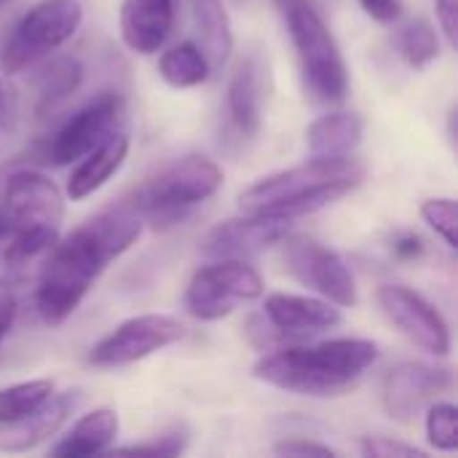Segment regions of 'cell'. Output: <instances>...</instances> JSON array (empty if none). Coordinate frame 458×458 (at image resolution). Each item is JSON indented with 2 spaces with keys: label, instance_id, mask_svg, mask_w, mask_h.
Returning a JSON list of instances; mask_svg holds the SVG:
<instances>
[{
  "label": "cell",
  "instance_id": "cell-1",
  "mask_svg": "<svg viewBox=\"0 0 458 458\" xmlns=\"http://www.w3.org/2000/svg\"><path fill=\"white\" fill-rule=\"evenodd\" d=\"M142 233V217L123 201L102 209L99 215L81 223L67 236L48 247L35 282V311L56 327L67 322L86 301L97 279L118 260Z\"/></svg>",
  "mask_w": 458,
  "mask_h": 458
},
{
  "label": "cell",
  "instance_id": "cell-2",
  "mask_svg": "<svg viewBox=\"0 0 458 458\" xmlns=\"http://www.w3.org/2000/svg\"><path fill=\"white\" fill-rule=\"evenodd\" d=\"M378 360V346L365 338H335L314 346H279L266 352L252 376L274 389L301 397H335L352 389Z\"/></svg>",
  "mask_w": 458,
  "mask_h": 458
},
{
  "label": "cell",
  "instance_id": "cell-3",
  "mask_svg": "<svg viewBox=\"0 0 458 458\" xmlns=\"http://www.w3.org/2000/svg\"><path fill=\"white\" fill-rule=\"evenodd\" d=\"M365 180V166L352 158H309L298 166L260 177L239 196L242 212L298 220L349 196Z\"/></svg>",
  "mask_w": 458,
  "mask_h": 458
},
{
  "label": "cell",
  "instance_id": "cell-4",
  "mask_svg": "<svg viewBox=\"0 0 458 458\" xmlns=\"http://www.w3.org/2000/svg\"><path fill=\"white\" fill-rule=\"evenodd\" d=\"M0 209L11 228V239L0 255L8 266H21L48 252V247L59 239L64 193L46 174L21 169L5 180Z\"/></svg>",
  "mask_w": 458,
  "mask_h": 458
},
{
  "label": "cell",
  "instance_id": "cell-5",
  "mask_svg": "<svg viewBox=\"0 0 458 458\" xmlns=\"http://www.w3.org/2000/svg\"><path fill=\"white\" fill-rule=\"evenodd\" d=\"M295 46L306 91L322 105H341L349 94V70L341 46L314 0H274Z\"/></svg>",
  "mask_w": 458,
  "mask_h": 458
},
{
  "label": "cell",
  "instance_id": "cell-6",
  "mask_svg": "<svg viewBox=\"0 0 458 458\" xmlns=\"http://www.w3.org/2000/svg\"><path fill=\"white\" fill-rule=\"evenodd\" d=\"M223 188V169L204 156H185L142 185L134 201H126L153 228H166L191 207L204 204Z\"/></svg>",
  "mask_w": 458,
  "mask_h": 458
},
{
  "label": "cell",
  "instance_id": "cell-7",
  "mask_svg": "<svg viewBox=\"0 0 458 458\" xmlns=\"http://www.w3.org/2000/svg\"><path fill=\"white\" fill-rule=\"evenodd\" d=\"M83 21L81 0H40L11 30L0 48V70L16 75L64 46Z\"/></svg>",
  "mask_w": 458,
  "mask_h": 458
},
{
  "label": "cell",
  "instance_id": "cell-8",
  "mask_svg": "<svg viewBox=\"0 0 458 458\" xmlns=\"http://www.w3.org/2000/svg\"><path fill=\"white\" fill-rule=\"evenodd\" d=\"M266 284L255 266L247 260L225 258L199 268L185 287V311L199 322H217L233 314L242 303L263 298Z\"/></svg>",
  "mask_w": 458,
  "mask_h": 458
},
{
  "label": "cell",
  "instance_id": "cell-9",
  "mask_svg": "<svg viewBox=\"0 0 458 458\" xmlns=\"http://www.w3.org/2000/svg\"><path fill=\"white\" fill-rule=\"evenodd\" d=\"M284 266L295 282L317 293L319 298L335 303L338 309L357 306V282L346 260L309 236H287L284 242Z\"/></svg>",
  "mask_w": 458,
  "mask_h": 458
},
{
  "label": "cell",
  "instance_id": "cell-10",
  "mask_svg": "<svg viewBox=\"0 0 458 458\" xmlns=\"http://www.w3.org/2000/svg\"><path fill=\"white\" fill-rule=\"evenodd\" d=\"M126 102L115 91H105L78 113H72L46 142L43 158L54 166H67L81 161L86 153L99 148L107 137L115 134L118 123L123 121Z\"/></svg>",
  "mask_w": 458,
  "mask_h": 458
},
{
  "label": "cell",
  "instance_id": "cell-11",
  "mask_svg": "<svg viewBox=\"0 0 458 458\" xmlns=\"http://www.w3.org/2000/svg\"><path fill=\"white\" fill-rule=\"evenodd\" d=\"M185 335L180 319L169 314H140L110 330L89 354L94 368H123L174 346Z\"/></svg>",
  "mask_w": 458,
  "mask_h": 458
},
{
  "label": "cell",
  "instance_id": "cell-12",
  "mask_svg": "<svg viewBox=\"0 0 458 458\" xmlns=\"http://www.w3.org/2000/svg\"><path fill=\"white\" fill-rule=\"evenodd\" d=\"M378 309L384 317L421 352L432 357H448L451 354V327L445 317L416 290L405 284H381L376 293Z\"/></svg>",
  "mask_w": 458,
  "mask_h": 458
},
{
  "label": "cell",
  "instance_id": "cell-13",
  "mask_svg": "<svg viewBox=\"0 0 458 458\" xmlns=\"http://www.w3.org/2000/svg\"><path fill=\"white\" fill-rule=\"evenodd\" d=\"M293 225H295V220H290V217L242 212V217L217 223L201 239V252L215 260H225V258L247 260V258L260 255L268 247L284 242L293 233Z\"/></svg>",
  "mask_w": 458,
  "mask_h": 458
},
{
  "label": "cell",
  "instance_id": "cell-14",
  "mask_svg": "<svg viewBox=\"0 0 458 458\" xmlns=\"http://www.w3.org/2000/svg\"><path fill=\"white\" fill-rule=\"evenodd\" d=\"M451 384H454V376L445 368L424 365V362H405L386 373L384 386H381V400L392 419L411 424L421 413V408L429 400L448 392Z\"/></svg>",
  "mask_w": 458,
  "mask_h": 458
},
{
  "label": "cell",
  "instance_id": "cell-15",
  "mask_svg": "<svg viewBox=\"0 0 458 458\" xmlns=\"http://www.w3.org/2000/svg\"><path fill=\"white\" fill-rule=\"evenodd\" d=\"M263 317L274 325V330L284 341L309 338L325 330H333L344 322V314L335 303L325 298L293 295V293H271L263 301Z\"/></svg>",
  "mask_w": 458,
  "mask_h": 458
},
{
  "label": "cell",
  "instance_id": "cell-16",
  "mask_svg": "<svg viewBox=\"0 0 458 458\" xmlns=\"http://www.w3.org/2000/svg\"><path fill=\"white\" fill-rule=\"evenodd\" d=\"M174 27V0H123L118 13L121 40L140 56H153L164 48Z\"/></svg>",
  "mask_w": 458,
  "mask_h": 458
},
{
  "label": "cell",
  "instance_id": "cell-17",
  "mask_svg": "<svg viewBox=\"0 0 458 458\" xmlns=\"http://www.w3.org/2000/svg\"><path fill=\"white\" fill-rule=\"evenodd\" d=\"M75 403H78L75 392L51 394L35 413H30L13 424H3L0 427V451L3 454H24L30 448H38L40 443H46L48 437H54L62 429V424L72 413Z\"/></svg>",
  "mask_w": 458,
  "mask_h": 458
},
{
  "label": "cell",
  "instance_id": "cell-18",
  "mask_svg": "<svg viewBox=\"0 0 458 458\" xmlns=\"http://www.w3.org/2000/svg\"><path fill=\"white\" fill-rule=\"evenodd\" d=\"M129 148H131L129 137L123 131H115L99 148H94L81 161H75V169L67 177V188H64L67 199L70 201H86L99 188H105L113 180V174H118V169L126 164Z\"/></svg>",
  "mask_w": 458,
  "mask_h": 458
},
{
  "label": "cell",
  "instance_id": "cell-19",
  "mask_svg": "<svg viewBox=\"0 0 458 458\" xmlns=\"http://www.w3.org/2000/svg\"><path fill=\"white\" fill-rule=\"evenodd\" d=\"M225 107L231 123L244 134L255 137L263 123V67L258 56H247L236 64L225 91Z\"/></svg>",
  "mask_w": 458,
  "mask_h": 458
},
{
  "label": "cell",
  "instance_id": "cell-20",
  "mask_svg": "<svg viewBox=\"0 0 458 458\" xmlns=\"http://www.w3.org/2000/svg\"><path fill=\"white\" fill-rule=\"evenodd\" d=\"M118 413L113 408H94L91 413L81 416L64 437L51 448V456H94L105 454L118 440Z\"/></svg>",
  "mask_w": 458,
  "mask_h": 458
},
{
  "label": "cell",
  "instance_id": "cell-21",
  "mask_svg": "<svg viewBox=\"0 0 458 458\" xmlns=\"http://www.w3.org/2000/svg\"><path fill=\"white\" fill-rule=\"evenodd\" d=\"M365 134V123L357 113H327L306 129V145L314 158L352 156Z\"/></svg>",
  "mask_w": 458,
  "mask_h": 458
},
{
  "label": "cell",
  "instance_id": "cell-22",
  "mask_svg": "<svg viewBox=\"0 0 458 458\" xmlns=\"http://www.w3.org/2000/svg\"><path fill=\"white\" fill-rule=\"evenodd\" d=\"M193 27L199 32V48L204 51L212 70H220L233 51L231 16L223 0H188Z\"/></svg>",
  "mask_w": 458,
  "mask_h": 458
},
{
  "label": "cell",
  "instance_id": "cell-23",
  "mask_svg": "<svg viewBox=\"0 0 458 458\" xmlns=\"http://www.w3.org/2000/svg\"><path fill=\"white\" fill-rule=\"evenodd\" d=\"M212 67L196 40H182L166 48L158 59V75L172 89H193L209 78Z\"/></svg>",
  "mask_w": 458,
  "mask_h": 458
},
{
  "label": "cell",
  "instance_id": "cell-24",
  "mask_svg": "<svg viewBox=\"0 0 458 458\" xmlns=\"http://www.w3.org/2000/svg\"><path fill=\"white\" fill-rule=\"evenodd\" d=\"M83 81V64L75 56L54 59L38 78V113L56 107L62 99L78 91Z\"/></svg>",
  "mask_w": 458,
  "mask_h": 458
},
{
  "label": "cell",
  "instance_id": "cell-25",
  "mask_svg": "<svg viewBox=\"0 0 458 458\" xmlns=\"http://www.w3.org/2000/svg\"><path fill=\"white\" fill-rule=\"evenodd\" d=\"M397 54L413 70L429 67L440 56V35L429 19H413L397 32Z\"/></svg>",
  "mask_w": 458,
  "mask_h": 458
},
{
  "label": "cell",
  "instance_id": "cell-26",
  "mask_svg": "<svg viewBox=\"0 0 458 458\" xmlns=\"http://www.w3.org/2000/svg\"><path fill=\"white\" fill-rule=\"evenodd\" d=\"M51 394H54V381L48 378H32L0 389V427L35 413Z\"/></svg>",
  "mask_w": 458,
  "mask_h": 458
},
{
  "label": "cell",
  "instance_id": "cell-27",
  "mask_svg": "<svg viewBox=\"0 0 458 458\" xmlns=\"http://www.w3.org/2000/svg\"><path fill=\"white\" fill-rule=\"evenodd\" d=\"M427 440L435 451L454 454L458 448V408L448 400H437L427 408Z\"/></svg>",
  "mask_w": 458,
  "mask_h": 458
},
{
  "label": "cell",
  "instance_id": "cell-28",
  "mask_svg": "<svg viewBox=\"0 0 458 458\" xmlns=\"http://www.w3.org/2000/svg\"><path fill=\"white\" fill-rule=\"evenodd\" d=\"M424 223L451 247H458V209L454 199H427L421 204Z\"/></svg>",
  "mask_w": 458,
  "mask_h": 458
},
{
  "label": "cell",
  "instance_id": "cell-29",
  "mask_svg": "<svg viewBox=\"0 0 458 458\" xmlns=\"http://www.w3.org/2000/svg\"><path fill=\"white\" fill-rule=\"evenodd\" d=\"M188 448V432L182 427L161 435L153 443H140V445H126L115 448V454H131V456H180Z\"/></svg>",
  "mask_w": 458,
  "mask_h": 458
},
{
  "label": "cell",
  "instance_id": "cell-30",
  "mask_svg": "<svg viewBox=\"0 0 458 458\" xmlns=\"http://www.w3.org/2000/svg\"><path fill=\"white\" fill-rule=\"evenodd\" d=\"M360 448L365 456L373 458H427V451L408 445V443H400V440H392V437H384V435L365 437Z\"/></svg>",
  "mask_w": 458,
  "mask_h": 458
},
{
  "label": "cell",
  "instance_id": "cell-31",
  "mask_svg": "<svg viewBox=\"0 0 458 458\" xmlns=\"http://www.w3.org/2000/svg\"><path fill=\"white\" fill-rule=\"evenodd\" d=\"M274 454L276 456H319L330 458L335 456V451L325 443H317V440H306V437H290V440H282L274 445Z\"/></svg>",
  "mask_w": 458,
  "mask_h": 458
},
{
  "label": "cell",
  "instance_id": "cell-32",
  "mask_svg": "<svg viewBox=\"0 0 458 458\" xmlns=\"http://www.w3.org/2000/svg\"><path fill=\"white\" fill-rule=\"evenodd\" d=\"M16 311H19L16 293H13V287H11L8 282L0 279V346H3V341L8 338L11 327H13Z\"/></svg>",
  "mask_w": 458,
  "mask_h": 458
},
{
  "label": "cell",
  "instance_id": "cell-33",
  "mask_svg": "<svg viewBox=\"0 0 458 458\" xmlns=\"http://www.w3.org/2000/svg\"><path fill=\"white\" fill-rule=\"evenodd\" d=\"M435 8H437V21H440V30H443L448 46L456 48L458 0H435Z\"/></svg>",
  "mask_w": 458,
  "mask_h": 458
},
{
  "label": "cell",
  "instance_id": "cell-34",
  "mask_svg": "<svg viewBox=\"0 0 458 458\" xmlns=\"http://www.w3.org/2000/svg\"><path fill=\"white\" fill-rule=\"evenodd\" d=\"M360 5L365 8V13L381 24L397 21L403 16V3L400 0H360Z\"/></svg>",
  "mask_w": 458,
  "mask_h": 458
},
{
  "label": "cell",
  "instance_id": "cell-35",
  "mask_svg": "<svg viewBox=\"0 0 458 458\" xmlns=\"http://www.w3.org/2000/svg\"><path fill=\"white\" fill-rule=\"evenodd\" d=\"M394 255L403 260H416L424 255V242L416 233H403L394 239Z\"/></svg>",
  "mask_w": 458,
  "mask_h": 458
},
{
  "label": "cell",
  "instance_id": "cell-36",
  "mask_svg": "<svg viewBox=\"0 0 458 458\" xmlns=\"http://www.w3.org/2000/svg\"><path fill=\"white\" fill-rule=\"evenodd\" d=\"M0 107H3V94H0Z\"/></svg>",
  "mask_w": 458,
  "mask_h": 458
},
{
  "label": "cell",
  "instance_id": "cell-37",
  "mask_svg": "<svg viewBox=\"0 0 458 458\" xmlns=\"http://www.w3.org/2000/svg\"><path fill=\"white\" fill-rule=\"evenodd\" d=\"M0 3H3V0H0Z\"/></svg>",
  "mask_w": 458,
  "mask_h": 458
}]
</instances>
